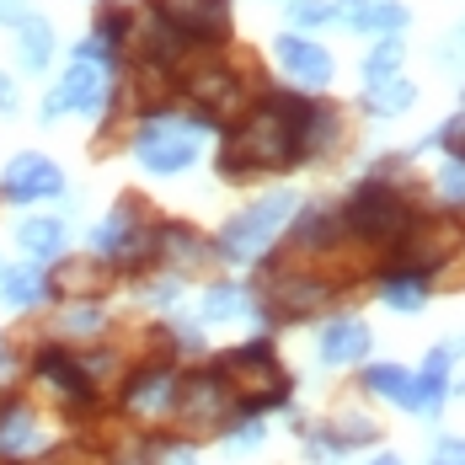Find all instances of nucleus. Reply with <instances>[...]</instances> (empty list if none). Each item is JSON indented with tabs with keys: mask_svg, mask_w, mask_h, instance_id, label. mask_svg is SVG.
I'll use <instances>...</instances> for the list:
<instances>
[{
	"mask_svg": "<svg viewBox=\"0 0 465 465\" xmlns=\"http://www.w3.org/2000/svg\"><path fill=\"white\" fill-rule=\"evenodd\" d=\"M305 107L311 96L300 92H262L220 144V177L225 183H252V177H279L300 166V140H305Z\"/></svg>",
	"mask_w": 465,
	"mask_h": 465,
	"instance_id": "nucleus-1",
	"label": "nucleus"
},
{
	"mask_svg": "<svg viewBox=\"0 0 465 465\" xmlns=\"http://www.w3.org/2000/svg\"><path fill=\"white\" fill-rule=\"evenodd\" d=\"M412 220H418V209H412L407 187L391 183L385 172H374L370 183H359V193H353L348 209H342L348 241H359V246H370V252H396V246L407 241V231H412Z\"/></svg>",
	"mask_w": 465,
	"mask_h": 465,
	"instance_id": "nucleus-2",
	"label": "nucleus"
},
{
	"mask_svg": "<svg viewBox=\"0 0 465 465\" xmlns=\"http://www.w3.org/2000/svg\"><path fill=\"white\" fill-rule=\"evenodd\" d=\"M155 235H161L155 209L140 193H124L113 203V214L92 231V252L102 262H113L118 273H144V268H155Z\"/></svg>",
	"mask_w": 465,
	"mask_h": 465,
	"instance_id": "nucleus-3",
	"label": "nucleus"
},
{
	"mask_svg": "<svg viewBox=\"0 0 465 465\" xmlns=\"http://www.w3.org/2000/svg\"><path fill=\"white\" fill-rule=\"evenodd\" d=\"M214 370H220V380L231 385L241 418H257V412L289 401V374H283L273 342H262V337H257V342H241V348H231V353H220Z\"/></svg>",
	"mask_w": 465,
	"mask_h": 465,
	"instance_id": "nucleus-4",
	"label": "nucleus"
},
{
	"mask_svg": "<svg viewBox=\"0 0 465 465\" xmlns=\"http://www.w3.org/2000/svg\"><path fill=\"white\" fill-rule=\"evenodd\" d=\"M337 289H342V283L331 279L326 268L273 257L268 273L257 279V300H262V311H268L273 322H305V316H316L322 305L337 300Z\"/></svg>",
	"mask_w": 465,
	"mask_h": 465,
	"instance_id": "nucleus-5",
	"label": "nucleus"
},
{
	"mask_svg": "<svg viewBox=\"0 0 465 465\" xmlns=\"http://www.w3.org/2000/svg\"><path fill=\"white\" fill-rule=\"evenodd\" d=\"M235 418L241 412H235V396H231V385L220 380V370H198V374H183L177 407H172L166 422L193 444V439H209V433H231Z\"/></svg>",
	"mask_w": 465,
	"mask_h": 465,
	"instance_id": "nucleus-6",
	"label": "nucleus"
},
{
	"mask_svg": "<svg viewBox=\"0 0 465 465\" xmlns=\"http://www.w3.org/2000/svg\"><path fill=\"white\" fill-rule=\"evenodd\" d=\"M33 380L64 418H86L96 407V380L86 374L81 348H70V342H44L33 353Z\"/></svg>",
	"mask_w": 465,
	"mask_h": 465,
	"instance_id": "nucleus-7",
	"label": "nucleus"
},
{
	"mask_svg": "<svg viewBox=\"0 0 465 465\" xmlns=\"http://www.w3.org/2000/svg\"><path fill=\"white\" fill-rule=\"evenodd\" d=\"M289 214H294V193H289V187L268 193V198H257V203H246L241 214L225 220V231L214 235L220 262H252V257H262V246L283 231Z\"/></svg>",
	"mask_w": 465,
	"mask_h": 465,
	"instance_id": "nucleus-8",
	"label": "nucleus"
},
{
	"mask_svg": "<svg viewBox=\"0 0 465 465\" xmlns=\"http://www.w3.org/2000/svg\"><path fill=\"white\" fill-rule=\"evenodd\" d=\"M198 150H203V129L193 118L155 113V118H144L140 134H134V155H140V166L150 177H177V172H187L198 161Z\"/></svg>",
	"mask_w": 465,
	"mask_h": 465,
	"instance_id": "nucleus-9",
	"label": "nucleus"
},
{
	"mask_svg": "<svg viewBox=\"0 0 465 465\" xmlns=\"http://www.w3.org/2000/svg\"><path fill=\"white\" fill-rule=\"evenodd\" d=\"M177 385H183L177 364L150 359V364H140V370L124 380V412L140 418V422H166L172 407H177Z\"/></svg>",
	"mask_w": 465,
	"mask_h": 465,
	"instance_id": "nucleus-10",
	"label": "nucleus"
},
{
	"mask_svg": "<svg viewBox=\"0 0 465 465\" xmlns=\"http://www.w3.org/2000/svg\"><path fill=\"white\" fill-rule=\"evenodd\" d=\"M113 96L107 70L92 59H70V70L59 75V86L44 96V118H64V113H102Z\"/></svg>",
	"mask_w": 465,
	"mask_h": 465,
	"instance_id": "nucleus-11",
	"label": "nucleus"
},
{
	"mask_svg": "<svg viewBox=\"0 0 465 465\" xmlns=\"http://www.w3.org/2000/svg\"><path fill=\"white\" fill-rule=\"evenodd\" d=\"M59 193H64V172H59L48 155H38V150L11 155L5 172H0V198H5V203L33 209V203H48V198H59Z\"/></svg>",
	"mask_w": 465,
	"mask_h": 465,
	"instance_id": "nucleus-12",
	"label": "nucleus"
},
{
	"mask_svg": "<svg viewBox=\"0 0 465 465\" xmlns=\"http://www.w3.org/2000/svg\"><path fill=\"white\" fill-rule=\"evenodd\" d=\"M33 455H48V422L33 401L22 396H0V460L22 465Z\"/></svg>",
	"mask_w": 465,
	"mask_h": 465,
	"instance_id": "nucleus-13",
	"label": "nucleus"
},
{
	"mask_svg": "<svg viewBox=\"0 0 465 465\" xmlns=\"http://www.w3.org/2000/svg\"><path fill=\"white\" fill-rule=\"evenodd\" d=\"M118 279L113 262L102 257H54L48 262V300H64V305H81V300H102Z\"/></svg>",
	"mask_w": 465,
	"mask_h": 465,
	"instance_id": "nucleus-14",
	"label": "nucleus"
},
{
	"mask_svg": "<svg viewBox=\"0 0 465 465\" xmlns=\"http://www.w3.org/2000/svg\"><path fill=\"white\" fill-rule=\"evenodd\" d=\"M155 262H166L177 279H187V273H209V268L220 262V252H214V235L193 231V225H172V220H161Z\"/></svg>",
	"mask_w": 465,
	"mask_h": 465,
	"instance_id": "nucleus-15",
	"label": "nucleus"
},
{
	"mask_svg": "<svg viewBox=\"0 0 465 465\" xmlns=\"http://www.w3.org/2000/svg\"><path fill=\"white\" fill-rule=\"evenodd\" d=\"M273 54H279L283 75H289L294 86H305V92H322V86H331V75H337L331 54H326L316 38H305V33H279V38H273Z\"/></svg>",
	"mask_w": 465,
	"mask_h": 465,
	"instance_id": "nucleus-16",
	"label": "nucleus"
},
{
	"mask_svg": "<svg viewBox=\"0 0 465 465\" xmlns=\"http://www.w3.org/2000/svg\"><path fill=\"white\" fill-rule=\"evenodd\" d=\"M337 22L353 33H374V38H396L412 16L401 0H337Z\"/></svg>",
	"mask_w": 465,
	"mask_h": 465,
	"instance_id": "nucleus-17",
	"label": "nucleus"
},
{
	"mask_svg": "<svg viewBox=\"0 0 465 465\" xmlns=\"http://www.w3.org/2000/svg\"><path fill=\"white\" fill-rule=\"evenodd\" d=\"M370 326L359 322V316H337V322L322 331V348H316V359H322L326 370H348V364H364L370 359Z\"/></svg>",
	"mask_w": 465,
	"mask_h": 465,
	"instance_id": "nucleus-18",
	"label": "nucleus"
},
{
	"mask_svg": "<svg viewBox=\"0 0 465 465\" xmlns=\"http://www.w3.org/2000/svg\"><path fill=\"white\" fill-rule=\"evenodd\" d=\"M428 273L422 268H407V262H385L380 268V305H391V311H401V316H412L422 311V300H428Z\"/></svg>",
	"mask_w": 465,
	"mask_h": 465,
	"instance_id": "nucleus-19",
	"label": "nucleus"
},
{
	"mask_svg": "<svg viewBox=\"0 0 465 465\" xmlns=\"http://www.w3.org/2000/svg\"><path fill=\"white\" fill-rule=\"evenodd\" d=\"M342 144V107H331L322 96H311L305 107V140H300V161H326Z\"/></svg>",
	"mask_w": 465,
	"mask_h": 465,
	"instance_id": "nucleus-20",
	"label": "nucleus"
},
{
	"mask_svg": "<svg viewBox=\"0 0 465 465\" xmlns=\"http://www.w3.org/2000/svg\"><path fill=\"white\" fill-rule=\"evenodd\" d=\"M0 300L11 311H33L48 300V262H16V268H0Z\"/></svg>",
	"mask_w": 465,
	"mask_h": 465,
	"instance_id": "nucleus-21",
	"label": "nucleus"
},
{
	"mask_svg": "<svg viewBox=\"0 0 465 465\" xmlns=\"http://www.w3.org/2000/svg\"><path fill=\"white\" fill-rule=\"evenodd\" d=\"M64 241H70V225H64L59 214H33V220L16 225V246H22L33 262H54V257H64Z\"/></svg>",
	"mask_w": 465,
	"mask_h": 465,
	"instance_id": "nucleus-22",
	"label": "nucleus"
},
{
	"mask_svg": "<svg viewBox=\"0 0 465 465\" xmlns=\"http://www.w3.org/2000/svg\"><path fill=\"white\" fill-rule=\"evenodd\" d=\"M54 48H59V44H54V27H48V16H38V11H33V16L16 27V64H22L27 75H44L48 59H54Z\"/></svg>",
	"mask_w": 465,
	"mask_h": 465,
	"instance_id": "nucleus-23",
	"label": "nucleus"
},
{
	"mask_svg": "<svg viewBox=\"0 0 465 465\" xmlns=\"http://www.w3.org/2000/svg\"><path fill=\"white\" fill-rule=\"evenodd\" d=\"M412 385H418V374L401 370V364H374L364 374V391L374 401H391V407H407V412H412Z\"/></svg>",
	"mask_w": 465,
	"mask_h": 465,
	"instance_id": "nucleus-24",
	"label": "nucleus"
},
{
	"mask_svg": "<svg viewBox=\"0 0 465 465\" xmlns=\"http://www.w3.org/2000/svg\"><path fill=\"white\" fill-rule=\"evenodd\" d=\"M418 102V86L407 81V75H391V81H374L370 92H364V107H370L374 118H401L407 107Z\"/></svg>",
	"mask_w": 465,
	"mask_h": 465,
	"instance_id": "nucleus-25",
	"label": "nucleus"
},
{
	"mask_svg": "<svg viewBox=\"0 0 465 465\" xmlns=\"http://www.w3.org/2000/svg\"><path fill=\"white\" fill-rule=\"evenodd\" d=\"M241 316H252L246 289H235V283H214V289L203 294V322H241Z\"/></svg>",
	"mask_w": 465,
	"mask_h": 465,
	"instance_id": "nucleus-26",
	"label": "nucleus"
},
{
	"mask_svg": "<svg viewBox=\"0 0 465 465\" xmlns=\"http://www.w3.org/2000/svg\"><path fill=\"white\" fill-rule=\"evenodd\" d=\"M401 59H407V44L401 38H380L370 48V59H364V81H391V75H401Z\"/></svg>",
	"mask_w": 465,
	"mask_h": 465,
	"instance_id": "nucleus-27",
	"label": "nucleus"
},
{
	"mask_svg": "<svg viewBox=\"0 0 465 465\" xmlns=\"http://www.w3.org/2000/svg\"><path fill=\"white\" fill-rule=\"evenodd\" d=\"M107 316H102V305L96 300H81V305H64V316H59V337H92L102 331Z\"/></svg>",
	"mask_w": 465,
	"mask_h": 465,
	"instance_id": "nucleus-28",
	"label": "nucleus"
},
{
	"mask_svg": "<svg viewBox=\"0 0 465 465\" xmlns=\"http://www.w3.org/2000/svg\"><path fill=\"white\" fill-rule=\"evenodd\" d=\"M337 22V0H289V27H326Z\"/></svg>",
	"mask_w": 465,
	"mask_h": 465,
	"instance_id": "nucleus-29",
	"label": "nucleus"
},
{
	"mask_svg": "<svg viewBox=\"0 0 465 465\" xmlns=\"http://www.w3.org/2000/svg\"><path fill=\"white\" fill-rule=\"evenodd\" d=\"M439 193H444V203L465 209V161H450V166L439 172Z\"/></svg>",
	"mask_w": 465,
	"mask_h": 465,
	"instance_id": "nucleus-30",
	"label": "nucleus"
},
{
	"mask_svg": "<svg viewBox=\"0 0 465 465\" xmlns=\"http://www.w3.org/2000/svg\"><path fill=\"white\" fill-rule=\"evenodd\" d=\"M439 144L450 150V161H465V113H460V118H450V124L439 129Z\"/></svg>",
	"mask_w": 465,
	"mask_h": 465,
	"instance_id": "nucleus-31",
	"label": "nucleus"
},
{
	"mask_svg": "<svg viewBox=\"0 0 465 465\" xmlns=\"http://www.w3.org/2000/svg\"><path fill=\"white\" fill-rule=\"evenodd\" d=\"M428 465H465V439H439Z\"/></svg>",
	"mask_w": 465,
	"mask_h": 465,
	"instance_id": "nucleus-32",
	"label": "nucleus"
},
{
	"mask_svg": "<svg viewBox=\"0 0 465 465\" xmlns=\"http://www.w3.org/2000/svg\"><path fill=\"white\" fill-rule=\"evenodd\" d=\"M27 16H33V11H27V0H0V22H5V27H22Z\"/></svg>",
	"mask_w": 465,
	"mask_h": 465,
	"instance_id": "nucleus-33",
	"label": "nucleus"
},
{
	"mask_svg": "<svg viewBox=\"0 0 465 465\" xmlns=\"http://www.w3.org/2000/svg\"><path fill=\"white\" fill-rule=\"evenodd\" d=\"M16 380V353H11V342L0 337V396H5V385Z\"/></svg>",
	"mask_w": 465,
	"mask_h": 465,
	"instance_id": "nucleus-34",
	"label": "nucleus"
},
{
	"mask_svg": "<svg viewBox=\"0 0 465 465\" xmlns=\"http://www.w3.org/2000/svg\"><path fill=\"white\" fill-rule=\"evenodd\" d=\"M444 64H455V70H465V27H455V33H450V48H444Z\"/></svg>",
	"mask_w": 465,
	"mask_h": 465,
	"instance_id": "nucleus-35",
	"label": "nucleus"
},
{
	"mask_svg": "<svg viewBox=\"0 0 465 465\" xmlns=\"http://www.w3.org/2000/svg\"><path fill=\"white\" fill-rule=\"evenodd\" d=\"M107 465H155V455H150V450H140V444H134V450H118V455H113V460Z\"/></svg>",
	"mask_w": 465,
	"mask_h": 465,
	"instance_id": "nucleus-36",
	"label": "nucleus"
},
{
	"mask_svg": "<svg viewBox=\"0 0 465 465\" xmlns=\"http://www.w3.org/2000/svg\"><path fill=\"white\" fill-rule=\"evenodd\" d=\"M155 465H193V444H172V450H166V460H155Z\"/></svg>",
	"mask_w": 465,
	"mask_h": 465,
	"instance_id": "nucleus-37",
	"label": "nucleus"
},
{
	"mask_svg": "<svg viewBox=\"0 0 465 465\" xmlns=\"http://www.w3.org/2000/svg\"><path fill=\"white\" fill-rule=\"evenodd\" d=\"M0 113H16V86H11V75H0Z\"/></svg>",
	"mask_w": 465,
	"mask_h": 465,
	"instance_id": "nucleus-38",
	"label": "nucleus"
},
{
	"mask_svg": "<svg viewBox=\"0 0 465 465\" xmlns=\"http://www.w3.org/2000/svg\"><path fill=\"white\" fill-rule=\"evenodd\" d=\"M370 465H401V455H374Z\"/></svg>",
	"mask_w": 465,
	"mask_h": 465,
	"instance_id": "nucleus-39",
	"label": "nucleus"
}]
</instances>
